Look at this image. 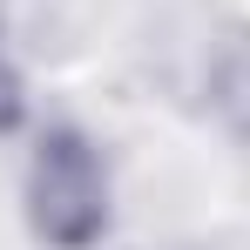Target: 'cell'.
<instances>
[{"instance_id": "obj_1", "label": "cell", "mask_w": 250, "mask_h": 250, "mask_svg": "<svg viewBox=\"0 0 250 250\" xmlns=\"http://www.w3.org/2000/svg\"><path fill=\"white\" fill-rule=\"evenodd\" d=\"M115 189L108 163L82 128H47L27 163V223L47 250H95L108 237Z\"/></svg>"}, {"instance_id": "obj_2", "label": "cell", "mask_w": 250, "mask_h": 250, "mask_svg": "<svg viewBox=\"0 0 250 250\" xmlns=\"http://www.w3.org/2000/svg\"><path fill=\"white\" fill-rule=\"evenodd\" d=\"M21 122H27V82H21V68L0 54V135H14Z\"/></svg>"}]
</instances>
